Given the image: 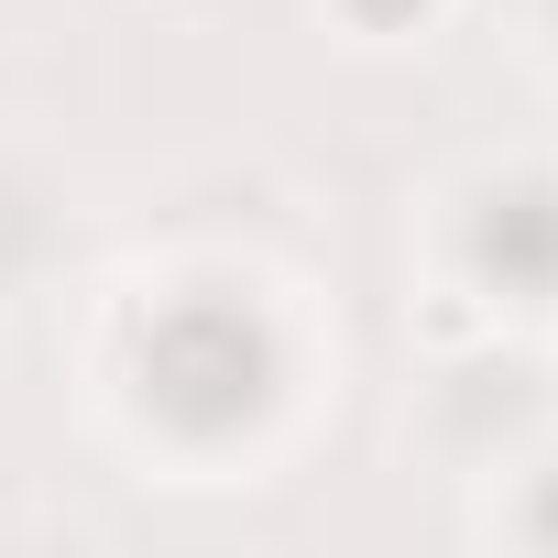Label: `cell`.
Returning <instances> with one entry per match:
<instances>
[]
</instances>
